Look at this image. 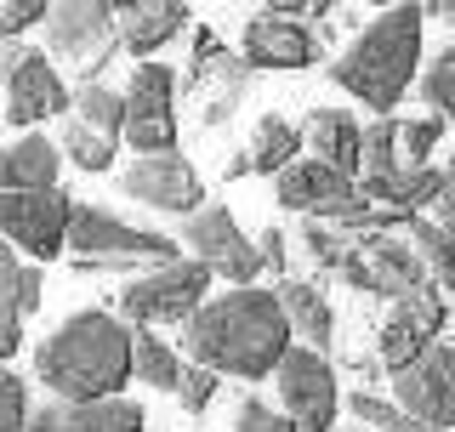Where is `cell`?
I'll return each mask as SVG.
<instances>
[{
	"mask_svg": "<svg viewBox=\"0 0 455 432\" xmlns=\"http://www.w3.org/2000/svg\"><path fill=\"white\" fill-rule=\"evenodd\" d=\"M291 319L279 308V291H228L217 301L194 313L182 324V341H188V358L199 370H217V376H239V381H262L274 376L291 353Z\"/></svg>",
	"mask_w": 455,
	"mask_h": 432,
	"instance_id": "cell-1",
	"label": "cell"
},
{
	"mask_svg": "<svg viewBox=\"0 0 455 432\" xmlns=\"http://www.w3.org/2000/svg\"><path fill=\"white\" fill-rule=\"evenodd\" d=\"M35 376L57 404H103V398H120V387L137 376V330H125L103 308H85L40 341Z\"/></svg>",
	"mask_w": 455,
	"mask_h": 432,
	"instance_id": "cell-2",
	"label": "cell"
},
{
	"mask_svg": "<svg viewBox=\"0 0 455 432\" xmlns=\"http://www.w3.org/2000/svg\"><path fill=\"white\" fill-rule=\"evenodd\" d=\"M427 18H433V6H387L376 23H364L359 40L331 63V80L347 97H359L364 108H376V120H381L387 108H398V97L416 80Z\"/></svg>",
	"mask_w": 455,
	"mask_h": 432,
	"instance_id": "cell-3",
	"label": "cell"
},
{
	"mask_svg": "<svg viewBox=\"0 0 455 432\" xmlns=\"http://www.w3.org/2000/svg\"><path fill=\"white\" fill-rule=\"evenodd\" d=\"M68 251H75V268L80 273H125V268H137V262H160V268L165 262H182L177 239L125 222L120 211L85 205V199H75V211H68Z\"/></svg>",
	"mask_w": 455,
	"mask_h": 432,
	"instance_id": "cell-4",
	"label": "cell"
},
{
	"mask_svg": "<svg viewBox=\"0 0 455 432\" xmlns=\"http://www.w3.org/2000/svg\"><path fill=\"white\" fill-rule=\"evenodd\" d=\"M211 273L205 262H194V256H182V262H165L154 273H142L120 291V313L132 324H188L199 308H205V291H211Z\"/></svg>",
	"mask_w": 455,
	"mask_h": 432,
	"instance_id": "cell-5",
	"label": "cell"
},
{
	"mask_svg": "<svg viewBox=\"0 0 455 432\" xmlns=\"http://www.w3.org/2000/svg\"><path fill=\"white\" fill-rule=\"evenodd\" d=\"M46 46H52L57 63H75L80 75H85V85H92L97 68L120 52V23H114V6H103V0H63V6H52Z\"/></svg>",
	"mask_w": 455,
	"mask_h": 432,
	"instance_id": "cell-6",
	"label": "cell"
},
{
	"mask_svg": "<svg viewBox=\"0 0 455 432\" xmlns=\"http://www.w3.org/2000/svg\"><path fill=\"white\" fill-rule=\"evenodd\" d=\"M125 142L154 160V154H177V80L165 63H137L125 85Z\"/></svg>",
	"mask_w": 455,
	"mask_h": 432,
	"instance_id": "cell-7",
	"label": "cell"
},
{
	"mask_svg": "<svg viewBox=\"0 0 455 432\" xmlns=\"http://www.w3.org/2000/svg\"><path fill=\"white\" fill-rule=\"evenodd\" d=\"M274 387L284 398V415H291L296 432H331L336 410H341V393H336V370L324 353L313 348H291L284 364L274 370Z\"/></svg>",
	"mask_w": 455,
	"mask_h": 432,
	"instance_id": "cell-8",
	"label": "cell"
},
{
	"mask_svg": "<svg viewBox=\"0 0 455 432\" xmlns=\"http://www.w3.org/2000/svg\"><path fill=\"white\" fill-rule=\"evenodd\" d=\"M68 211H75V199L63 188L0 194V239L12 251H28L35 262H57V251H68Z\"/></svg>",
	"mask_w": 455,
	"mask_h": 432,
	"instance_id": "cell-9",
	"label": "cell"
},
{
	"mask_svg": "<svg viewBox=\"0 0 455 432\" xmlns=\"http://www.w3.org/2000/svg\"><path fill=\"white\" fill-rule=\"evenodd\" d=\"M182 244H188L194 262H205L217 279H234V291H245L256 273H262V244H251L239 234V222L222 205H205L199 216H188V222H182Z\"/></svg>",
	"mask_w": 455,
	"mask_h": 432,
	"instance_id": "cell-10",
	"label": "cell"
},
{
	"mask_svg": "<svg viewBox=\"0 0 455 432\" xmlns=\"http://www.w3.org/2000/svg\"><path fill=\"white\" fill-rule=\"evenodd\" d=\"M120 188H125V199L154 205V211H171V216H182V222L205 211V182H199V171L182 160V154H154V160L125 165Z\"/></svg>",
	"mask_w": 455,
	"mask_h": 432,
	"instance_id": "cell-11",
	"label": "cell"
},
{
	"mask_svg": "<svg viewBox=\"0 0 455 432\" xmlns=\"http://www.w3.org/2000/svg\"><path fill=\"white\" fill-rule=\"evenodd\" d=\"M438 330H444V301H438L433 291H421V296L398 301L393 319L381 324V341H376L381 364H387L393 376H404L410 364H421V358L438 348Z\"/></svg>",
	"mask_w": 455,
	"mask_h": 432,
	"instance_id": "cell-12",
	"label": "cell"
},
{
	"mask_svg": "<svg viewBox=\"0 0 455 432\" xmlns=\"http://www.w3.org/2000/svg\"><path fill=\"white\" fill-rule=\"evenodd\" d=\"M398 387V404H404L416 421L433 432V427H455V348L438 341L421 364H410L404 376H393Z\"/></svg>",
	"mask_w": 455,
	"mask_h": 432,
	"instance_id": "cell-13",
	"label": "cell"
},
{
	"mask_svg": "<svg viewBox=\"0 0 455 432\" xmlns=\"http://www.w3.org/2000/svg\"><path fill=\"white\" fill-rule=\"evenodd\" d=\"M364 268H370V296L381 301H410L421 291H433V273L416 256V244L398 239V234H359Z\"/></svg>",
	"mask_w": 455,
	"mask_h": 432,
	"instance_id": "cell-14",
	"label": "cell"
},
{
	"mask_svg": "<svg viewBox=\"0 0 455 432\" xmlns=\"http://www.w3.org/2000/svg\"><path fill=\"white\" fill-rule=\"evenodd\" d=\"M319 28L296 23V18H262L245 23V68H313L319 63Z\"/></svg>",
	"mask_w": 455,
	"mask_h": 432,
	"instance_id": "cell-15",
	"label": "cell"
},
{
	"mask_svg": "<svg viewBox=\"0 0 455 432\" xmlns=\"http://www.w3.org/2000/svg\"><path fill=\"white\" fill-rule=\"evenodd\" d=\"M75 92L63 85V75L52 68L46 52H28V63L18 68V80L6 85V120L12 125H40L46 114H68Z\"/></svg>",
	"mask_w": 455,
	"mask_h": 432,
	"instance_id": "cell-16",
	"label": "cell"
},
{
	"mask_svg": "<svg viewBox=\"0 0 455 432\" xmlns=\"http://www.w3.org/2000/svg\"><path fill=\"white\" fill-rule=\"evenodd\" d=\"M40 296H46V284H40V268L18 262V251L0 239V370H6L12 353H18L23 319L40 308Z\"/></svg>",
	"mask_w": 455,
	"mask_h": 432,
	"instance_id": "cell-17",
	"label": "cell"
},
{
	"mask_svg": "<svg viewBox=\"0 0 455 432\" xmlns=\"http://www.w3.org/2000/svg\"><path fill=\"white\" fill-rule=\"evenodd\" d=\"M194 12L182 6V0H125V6H114V23H120V46L137 52L142 63H148L160 46H171V40L188 28Z\"/></svg>",
	"mask_w": 455,
	"mask_h": 432,
	"instance_id": "cell-18",
	"label": "cell"
},
{
	"mask_svg": "<svg viewBox=\"0 0 455 432\" xmlns=\"http://www.w3.org/2000/svg\"><path fill=\"white\" fill-rule=\"evenodd\" d=\"M28 432H142V404L103 398V404H40L28 410Z\"/></svg>",
	"mask_w": 455,
	"mask_h": 432,
	"instance_id": "cell-19",
	"label": "cell"
},
{
	"mask_svg": "<svg viewBox=\"0 0 455 432\" xmlns=\"http://www.w3.org/2000/svg\"><path fill=\"white\" fill-rule=\"evenodd\" d=\"M302 142L313 148V160L341 171V177H353L364 165V125L347 108H313L302 125Z\"/></svg>",
	"mask_w": 455,
	"mask_h": 432,
	"instance_id": "cell-20",
	"label": "cell"
},
{
	"mask_svg": "<svg viewBox=\"0 0 455 432\" xmlns=\"http://www.w3.org/2000/svg\"><path fill=\"white\" fill-rule=\"evenodd\" d=\"M57 165H63V154H57V142L40 137V132L6 142V148H0V194H52L57 188Z\"/></svg>",
	"mask_w": 455,
	"mask_h": 432,
	"instance_id": "cell-21",
	"label": "cell"
},
{
	"mask_svg": "<svg viewBox=\"0 0 455 432\" xmlns=\"http://www.w3.org/2000/svg\"><path fill=\"white\" fill-rule=\"evenodd\" d=\"M296 154H302V132H296L284 114H262L256 120V132L245 142V154L239 160H228V177H256V171H267V177H284V171L296 165Z\"/></svg>",
	"mask_w": 455,
	"mask_h": 432,
	"instance_id": "cell-22",
	"label": "cell"
},
{
	"mask_svg": "<svg viewBox=\"0 0 455 432\" xmlns=\"http://www.w3.org/2000/svg\"><path fill=\"white\" fill-rule=\"evenodd\" d=\"M279 308H284L291 330L307 341L313 353H331V341H336V313H331V301H324L319 284L284 279V284H279Z\"/></svg>",
	"mask_w": 455,
	"mask_h": 432,
	"instance_id": "cell-23",
	"label": "cell"
},
{
	"mask_svg": "<svg viewBox=\"0 0 455 432\" xmlns=\"http://www.w3.org/2000/svg\"><path fill=\"white\" fill-rule=\"evenodd\" d=\"M68 120H80L85 132H97V137H125V92H108L103 80H92V85H80L75 92V108H68Z\"/></svg>",
	"mask_w": 455,
	"mask_h": 432,
	"instance_id": "cell-24",
	"label": "cell"
},
{
	"mask_svg": "<svg viewBox=\"0 0 455 432\" xmlns=\"http://www.w3.org/2000/svg\"><path fill=\"white\" fill-rule=\"evenodd\" d=\"M188 75H217V92H211V103H205V125H222L228 114H234V103L245 97V80H251V68L239 63V57H217L205 46V63L188 68Z\"/></svg>",
	"mask_w": 455,
	"mask_h": 432,
	"instance_id": "cell-25",
	"label": "cell"
},
{
	"mask_svg": "<svg viewBox=\"0 0 455 432\" xmlns=\"http://www.w3.org/2000/svg\"><path fill=\"white\" fill-rule=\"evenodd\" d=\"M410 244H416V256L427 262V273H433L444 291H455V234H450V228L416 216V222H410Z\"/></svg>",
	"mask_w": 455,
	"mask_h": 432,
	"instance_id": "cell-26",
	"label": "cell"
},
{
	"mask_svg": "<svg viewBox=\"0 0 455 432\" xmlns=\"http://www.w3.org/2000/svg\"><path fill=\"white\" fill-rule=\"evenodd\" d=\"M137 381L160 387V393H177L182 387V358L171 353L160 336H148V330L137 336Z\"/></svg>",
	"mask_w": 455,
	"mask_h": 432,
	"instance_id": "cell-27",
	"label": "cell"
},
{
	"mask_svg": "<svg viewBox=\"0 0 455 432\" xmlns=\"http://www.w3.org/2000/svg\"><path fill=\"white\" fill-rule=\"evenodd\" d=\"M421 97L427 108H438V120H455V46H444L421 68Z\"/></svg>",
	"mask_w": 455,
	"mask_h": 432,
	"instance_id": "cell-28",
	"label": "cell"
},
{
	"mask_svg": "<svg viewBox=\"0 0 455 432\" xmlns=\"http://www.w3.org/2000/svg\"><path fill=\"white\" fill-rule=\"evenodd\" d=\"M353 415H359L364 427H376V432H427L416 415H410L404 404H393V398H376V393H353L347 398Z\"/></svg>",
	"mask_w": 455,
	"mask_h": 432,
	"instance_id": "cell-29",
	"label": "cell"
},
{
	"mask_svg": "<svg viewBox=\"0 0 455 432\" xmlns=\"http://www.w3.org/2000/svg\"><path fill=\"white\" fill-rule=\"evenodd\" d=\"M63 154H68V160H75L80 171H92V177L114 165V142H108V137H97V132H85L80 120H68V125H63Z\"/></svg>",
	"mask_w": 455,
	"mask_h": 432,
	"instance_id": "cell-30",
	"label": "cell"
},
{
	"mask_svg": "<svg viewBox=\"0 0 455 432\" xmlns=\"http://www.w3.org/2000/svg\"><path fill=\"white\" fill-rule=\"evenodd\" d=\"M438 137H444V120H398V160H404L410 171L427 165V154L438 148Z\"/></svg>",
	"mask_w": 455,
	"mask_h": 432,
	"instance_id": "cell-31",
	"label": "cell"
},
{
	"mask_svg": "<svg viewBox=\"0 0 455 432\" xmlns=\"http://www.w3.org/2000/svg\"><path fill=\"white\" fill-rule=\"evenodd\" d=\"M0 432H28V387L12 370H0Z\"/></svg>",
	"mask_w": 455,
	"mask_h": 432,
	"instance_id": "cell-32",
	"label": "cell"
},
{
	"mask_svg": "<svg viewBox=\"0 0 455 432\" xmlns=\"http://www.w3.org/2000/svg\"><path fill=\"white\" fill-rule=\"evenodd\" d=\"M46 18H52L46 0H0V40H18L23 28H35Z\"/></svg>",
	"mask_w": 455,
	"mask_h": 432,
	"instance_id": "cell-33",
	"label": "cell"
},
{
	"mask_svg": "<svg viewBox=\"0 0 455 432\" xmlns=\"http://www.w3.org/2000/svg\"><path fill=\"white\" fill-rule=\"evenodd\" d=\"M217 370H199V364H188L182 370V387H177V404L188 410V415H199V410H211V398H217Z\"/></svg>",
	"mask_w": 455,
	"mask_h": 432,
	"instance_id": "cell-34",
	"label": "cell"
},
{
	"mask_svg": "<svg viewBox=\"0 0 455 432\" xmlns=\"http://www.w3.org/2000/svg\"><path fill=\"white\" fill-rule=\"evenodd\" d=\"M228 432H296V427H291V415L267 410L262 398H245V404L234 410V427H228Z\"/></svg>",
	"mask_w": 455,
	"mask_h": 432,
	"instance_id": "cell-35",
	"label": "cell"
},
{
	"mask_svg": "<svg viewBox=\"0 0 455 432\" xmlns=\"http://www.w3.org/2000/svg\"><path fill=\"white\" fill-rule=\"evenodd\" d=\"M256 244H262V268H274V273H279V284H284V268H291V251H284V234H279V228H267V234L256 239Z\"/></svg>",
	"mask_w": 455,
	"mask_h": 432,
	"instance_id": "cell-36",
	"label": "cell"
},
{
	"mask_svg": "<svg viewBox=\"0 0 455 432\" xmlns=\"http://www.w3.org/2000/svg\"><path fill=\"white\" fill-rule=\"evenodd\" d=\"M23 63H28V46H23V40H0V85L18 80Z\"/></svg>",
	"mask_w": 455,
	"mask_h": 432,
	"instance_id": "cell-37",
	"label": "cell"
},
{
	"mask_svg": "<svg viewBox=\"0 0 455 432\" xmlns=\"http://www.w3.org/2000/svg\"><path fill=\"white\" fill-rule=\"evenodd\" d=\"M438 216H433V222L438 228H450V234H455V165H444V194H438V205H433Z\"/></svg>",
	"mask_w": 455,
	"mask_h": 432,
	"instance_id": "cell-38",
	"label": "cell"
},
{
	"mask_svg": "<svg viewBox=\"0 0 455 432\" xmlns=\"http://www.w3.org/2000/svg\"><path fill=\"white\" fill-rule=\"evenodd\" d=\"M433 18H444V23L455 28V0H444V6H433Z\"/></svg>",
	"mask_w": 455,
	"mask_h": 432,
	"instance_id": "cell-39",
	"label": "cell"
},
{
	"mask_svg": "<svg viewBox=\"0 0 455 432\" xmlns=\"http://www.w3.org/2000/svg\"><path fill=\"white\" fill-rule=\"evenodd\" d=\"M347 432H364V427H347Z\"/></svg>",
	"mask_w": 455,
	"mask_h": 432,
	"instance_id": "cell-40",
	"label": "cell"
}]
</instances>
